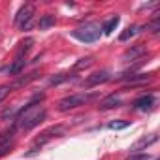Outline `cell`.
<instances>
[{
    "mask_svg": "<svg viewBox=\"0 0 160 160\" xmlns=\"http://www.w3.org/2000/svg\"><path fill=\"white\" fill-rule=\"evenodd\" d=\"M32 17H34V6L27 4V6H23V8L19 10V13H17V17H15V23L23 27V25H25V23H28Z\"/></svg>",
    "mask_w": 160,
    "mask_h": 160,
    "instance_id": "5",
    "label": "cell"
},
{
    "mask_svg": "<svg viewBox=\"0 0 160 160\" xmlns=\"http://www.w3.org/2000/svg\"><path fill=\"white\" fill-rule=\"evenodd\" d=\"M154 141H156V134H152L149 139H141V141H138L134 149H139V147H147V145H151V143H154Z\"/></svg>",
    "mask_w": 160,
    "mask_h": 160,
    "instance_id": "16",
    "label": "cell"
},
{
    "mask_svg": "<svg viewBox=\"0 0 160 160\" xmlns=\"http://www.w3.org/2000/svg\"><path fill=\"white\" fill-rule=\"evenodd\" d=\"M10 91H12V87H10V85H2V87H0V102H2V100L10 94Z\"/></svg>",
    "mask_w": 160,
    "mask_h": 160,
    "instance_id": "18",
    "label": "cell"
},
{
    "mask_svg": "<svg viewBox=\"0 0 160 160\" xmlns=\"http://www.w3.org/2000/svg\"><path fill=\"white\" fill-rule=\"evenodd\" d=\"M119 21H121V17L119 15H113L111 19H108L106 23H104V27H102V30H104V34H111L115 28H117V25H119Z\"/></svg>",
    "mask_w": 160,
    "mask_h": 160,
    "instance_id": "9",
    "label": "cell"
},
{
    "mask_svg": "<svg viewBox=\"0 0 160 160\" xmlns=\"http://www.w3.org/2000/svg\"><path fill=\"white\" fill-rule=\"evenodd\" d=\"M23 66H25V60H15V64L10 68V73H19Z\"/></svg>",
    "mask_w": 160,
    "mask_h": 160,
    "instance_id": "17",
    "label": "cell"
},
{
    "mask_svg": "<svg viewBox=\"0 0 160 160\" xmlns=\"http://www.w3.org/2000/svg\"><path fill=\"white\" fill-rule=\"evenodd\" d=\"M100 34H102V28L96 23H85L83 27H79V28L73 30V38H77L79 42H83V43L96 42L100 38Z\"/></svg>",
    "mask_w": 160,
    "mask_h": 160,
    "instance_id": "2",
    "label": "cell"
},
{
    "mask_svg": "<svg viewBox=\"0 0 160 160\" xmlns=\"http://www.w3.org/2000/svg\"><path fill=\"white\" fill-rule=\"evenodd\" d=\"M147 28H149L151 32H156V30L160 28V21H158V19H154V21H152L151 25H147Z\"/></svg>",
    "mask_w": 160,
    "mask_h": 160,
    "instance_id": "20",
    "label": "cell"
},
{
    "mask_svg": "<svg viewBox=\"0 0 160 160\" xmlns=\"http://www.w3.org/2000/svg\"><path fill=\"white\" fill-rule=\"evenodd\" d=\"M92 98V94H85V92H77V94H70L66 98H62L58 102V109L60 111H70V109H75L79 106H83L85 102H89Z\"/></svg>",
    "mask_w": 160,
    "mask_h": 160,
    "instance_id": "3",
    "label": "cell"
},
{
    "mask_svg": "<svg viewBox=\"0 0 160 160\" xmlns=\"http://www.w3.org/2000/svg\"><path fill=\"white\" fill-rule=\"evenodd\" d=\"M128 126H130L128 121H113V122H109V128H111V130H124V128H128Z\"/></svg>",
    "mask_w": 160,
    "mask_h": 160,
    "instance_id": "15",
    "label": "cell"
},
{
    "mask_svg": "<svg viewBox=\"0 0 160 160\" xmlns=\"http://www.w3.org/2000/svg\"><path fill=\"white\" fill-rule=\"evenodd\" d=\"M66 79H70V73H58V75L49 79V85H60L62 81H66Z\"/></svg>",
    "mask_w": 160,
    "mask_h": 160,
    "instance_id": "14",
    "label": "cell"
},
{
    "mask_svg": "<svg viewBox=\"0 0 160 160\" xmlns=\"http://www.w3.org/2000/svg\"><path fill=\"white\" fill-rule=\"evenodd\" d=\"M154 104V96L152 94H145V96H139L138 100H134V109H151Z\"/></svg>",
    "mask_w": 160,
    "mask_h": 160,
    "instance_id": "6",
    "label": "cell"
},
{
    "mask_svg": "<svg viewBox=\"0 0 160 160\" xmlns=\"http://www.w3.org/2000/svg\"><path fill=\"white\" fill-rule=\"evenodd\" d=\"M106 81H109V72L108 70H100V72H94L92 75H89L83 85L85 87H96V85L106 83Z\"/></svg>",
    "mask_w": 160,
    "mask_h": 160,
    "instance_id": "4",
    "label": "cell"
},
{
    "mask_svg": "<svg viewBox=\"0 0 160 160\" xmlns=\"http://www.w3.org/2000/svg\"><path fill=\"white\" fill-rule=\"evenodd\" d=\"M128 160H149V154H134V156H130Z\"/></svg>",
    "mask_w": 160,
    "mask_h": 160,
    "instance_id": "21",
    "label": "cell"
},
{
    "mask_svg": "<svg viewBox=\"0 0 160 160\" xmlns=\"http://www.w3.org/2000/svg\"><path fill=\"white\" fill-rule=\"evenodd\" d=\"M91 62H92L91 58H81V60L75 64V68H77V70H79V68H87V66H91Z\"/></svg>",
    "mask_w": 160,
    "mask_h": 160,
    "instance_id": "19",
    "label": "cell"
},
{
    "mask_svg": "<svg viewBox=\"0 0 160 160\" xmlns=\"http://www.w3.org/2000/svg\"><path fill=\"white\" fill-rule=\"evenodd\" d=\"M121 104H122L121 96L111 94V96H108V98H104V100L100 102V108H102V109H113V108H119Z\"/></svg>",
    "mask_w": 160,
    "mask_h": 160,
    "instance_id": "7",
    "label": "cell"
},
{
    "mask_svg": "<svg viewBox=\"0 0 160 160\" xmlns=\"http://www.w3.org/2000/svg\"><path fill=\"white\" fill-rule=\"evenodd\" d=\"M17 108L15 106H10V108H6L2 113H0V119H2V121H13L15 117H17Z\"/></svg>",
    "mask_w": 160,
    "mask_h": 160,
    "instance_id": "12",
    "label": "cell"
},
{
    "mask_svg": "<svg viewBox=\"0 0 160 160\" xmlns=\"http://www.w3.org/2000/svg\"><path fill=\"white\" fill-rule=\"evenodd\" d=\"M32 45H34V40H32V38L21 40V42H19V47H17V60H21L23 55H27V53L32 49Z\"/></svg>",
    "mask_w": 160,
    "mask_h": 160,
    "instance_id": "8",
    "label": "cell"
},
{
    "mask_svg": "<svg viewBox=\"0 0 160 160\" xmlns=\"http://www.w3.org/2000/svg\"><path fill=\"white\" fill-rule=\"evenodd\" d=\"M139 30H138V27H128L124 32H121V36H119V40L121 42H126V40H130V38H134L136 34H138Z\"/></svg>",
    "mask_w": 160,
    "mask_h": 160,
    "instance_id": "13",
    "label": "cell"
},
{
    "mask_svg": "<svg viewBox=\"0 0 160 160\" xmlns=\"http://www.w3.org/2000/svg\"><path fill=\"white\" fill-rule=\"evenodd\" d=\"M40 100H43V94L36 96L27 108H23V109L17 113V117H15L17 128H21V130H32L34 126H38V124L45 119V109L38 104Z\"/></svg>",
    "mask_w": 160,
    "mask_h": 160,
    "instance_id": "1",
    "label": "cell"
},
{
    "mask_svg": "<svg viewBox=\"0 0 160 160\" xmlns=\"http://www.w3.org/2000/svg\"><path fill=\"white\" fill-rule=\"evenodd\" d=\"M145 53V47L143 45H136V47H132V49H128L126 53H124V58H128V60H136L138 57H141Z\"/></svg>",
    "mask_w": 160,
    "mask_h": 160,
    "instance_id": "10",
    "label": "cell"
},
{
    "mask_svg": "<svg viewBox=\"0 0 160 160\" xmlns=\"http://www.w3.org/2000/svg\"><path fill=\"white\" fill-rule=\"evenodd\" d=\"M53 25H55V15H51V13L42 15V19H40V23H38L40 30H47V28H49V27H53Z\"/></svg>",
    "mask_w": 160,
    "mask_h": 160,
    "instance_id": "11",
    "label": "cell"
}]
</instances>
